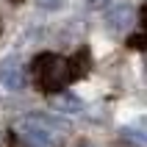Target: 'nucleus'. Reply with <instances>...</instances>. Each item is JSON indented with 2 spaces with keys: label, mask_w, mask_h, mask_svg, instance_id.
Masks as SVG:
<instances>
[{
  "label": "nucleus",
  "mask_w": 147,
  "mask_h": 147,
  "mask_svg": "<svg viewBox=\"0 0 147 147\" xmlns=\"http://www.w3.org/2000/svg\"><path fill=\"white\" fill-rule=\"evenodd\" d=\"M17 133L22 136L31 147H64L67 136H69V122L53 114H25L22 119H17Z\"/></svg>",
  "instance_id": "1"
},
{
  "label": "nucleus",
  "mask_w": 147,
  "mask_h": 147,
  "mask_svg": "<svg viewBox=\"0 0 147 147\" xmlns=\"http://www.w3.org/2000/svg\"><path fill=\"white\" fill-rule=\"evenodd\" d=\"M78 69L72 67V61L56 56V53H42V56L33 58V81L42 92H61L64 86L78 78Z\"/></svg>",
  "instance_id": "2"
},
{
  "label": "nucleus",
  "mask_w": 147,
  "mask_h": 147,
  "mask_svg": "<svg viewBox=\"0 0 147 147\" xmlns=\"http://www.w3.org/2000/svg\"><path fill=\"white\" fill-rule=\"evenodd\" d=\"M0 81L11 92H20L25 86V67L20 64V58H6L0 64Z\"/></svg>",
  "instance_id": "3"
},
{
  "label": "nucleus",
  "mask_w": 147,
  "mask_h": 147,
  "mask_svg": "<svg viewBox=\"0 0 147 147\" xmlns=\"http://www.w3.org/2000/svg\"><path fill=\"white\" fill-rule=\"evenodd\" d=\"M136 22V8L131 3H125V6H117L114 11H108L106 17V25L111 33H128V28Z\"/></svg>",
  "instance_id": "4"
},
{
  "label": "nucleus",
  "mask_w": 147,
  "mask_h": 147,
  "mask_svg": "<svg viewBox=\"0 0 147 147\" xmlns=\"http://www.w3.org/2000/svg\"><path fill=\"white\" fill-rule=\"evenodd\" d=\"M53 106H56L58 111H81V100L72 97V94H67V92H61V94L53 97Z\"/></svg>",
  "instance_id": "5"
},
{
  "label": "nucleus",
  "mask_w": 147,
  "mask_h": 147,
  "mask_svg": "<svg viewBox=\"0 0 147 147\" xmlns=\"http://www.w3.org/2000/svg\"><path fill=\"white\" fill-rule=\"evenodd\" d=\"M42 8H61L64 6V0H36Z\"/></svg>",
  "instance_id": "6"
},
{
  "label": "nucleus",
  "mask_w": 147,
  "mask_h": 147,
  "mask_svg": "<svg viewBox=\"0 0 147 147\" xmlns=\"http://www.w3.org/2000/svg\"><path fill=\"white\" fill-rule=\"evenodd\" d=\"M89 3H92V6H106L108 0H89Z\"/></svg>",
  "instance_id": "7"
},
{
  "label": "nucleus",
  "mask_w": 147,
  "mask_h": 147,
  "mask_svg": "<svg viewBox=\"0 0 147 147\" xmlns=\"http://www.w3.org/2000/svg\"><path fill=\"white\" fill-rule=\"evenodd\" d=\"M0 144H3V136H0Z\"/></svg>",
  "instance_id": "8"
}]
</instances>
